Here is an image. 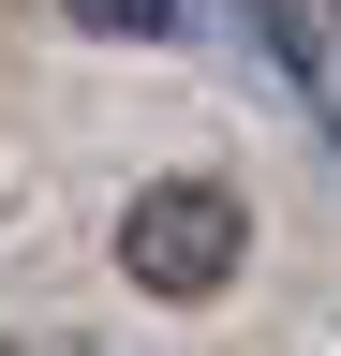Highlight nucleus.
Returning a JSON list of instances; mask_svg holds the SVG:
<instances>
[{
  "label": "nucleus",
  "instance_id": "obj_1",
  "mask_svg": "<svg viewBox=\"0 0 341 356\" xmlns=\"http://www.w3.org/2000/svg\"><path fill=\"white\" fill-rule=\"evenodd\" d=\"M238 193L223 178H163V193H134V222H119V267H134L149 297H223L238 282Z\"/></svg>",
  "mask_w": 341,
  "mask_h": 356
}]
</instances>
